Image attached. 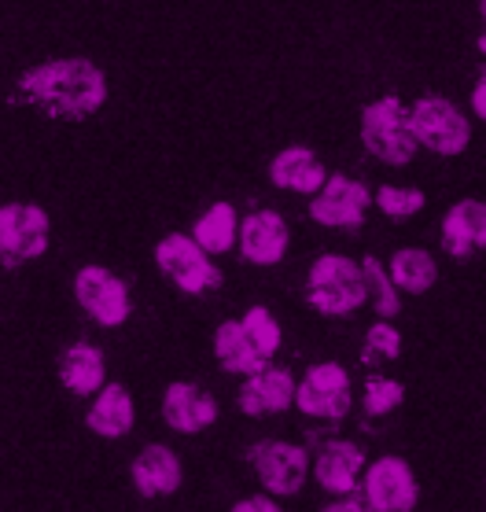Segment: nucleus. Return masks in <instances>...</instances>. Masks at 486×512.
Masks as SVG:
<instances>
[{
  "instance_id": "9",
  "label": "nucleus",
  "mask_w": 486,
  "mask_h": 512,
  "mask_svg": "<svg viewBox=\"0 0 486 512\" xmlns=\"http://www.w3.org/2000/svg\"><path fill=\"white\" fill-rule=\"evenodd\" d=\"M372 196L369 188L354 181L347 174H332L321 185V192H313L310 199V218L317 225H332V229H354L365 222Z\"/></svg>"
},
{
  "instance_id": "6",
  "label": "nucleus",
  "mask_w": 486,
  "mask_h": 512,
  "mask_svg": "<svg viewBox=\"0 0 486 512\" xmlns=\"http://www.w3.org/2000/svg\"><path fill=\"white\" fill-rule=\"evenodd\" d=\"M74 295H78L81 310L104 328L126 325V317L133 314L126 280H118L115 273L104 266L78 269V277H74Z\"/></svg>"
},
{
  "instance_id": "15",
  "label": "nucleus",
  "mask_w": 486,
  "mask_h": 512,
  "mask_svg": "<svg viewBox=\"0 0 486 512\" xmlns=\"http://www.w3.org/2000/svg\"><path fill=\"white\" fill-rule=\"evenodd\" d=\"M295 376L288 369H258V373L247 376V384L240 391V409L251 413V417H262V413H280L295 402Z\"/></svg>"
},
{
  "instance_id": "8",
  "label": "nucleus",
  "mask_w": 486,
  "mask_h": 512,
  "mask_svg": "<svg viewBox=\"0 0 486 512\" xmlns=\"http://www.w3.org/2000/svg\"><path fill=\"white\" fill-rule=\"evenodd\" d=\"M295 406L310 417L339 420L350 413V376L336 361H317L295 387Z\"/></svg>"
},
{
  "instance_id": "26",
  "label": "nucleus",
  "mask_w": 486,
  "mask_h": 512,
  "mask_svg": "<svg viewBox=\"0 0 486 512\" xmlns=\"http://www.w3.org/2000/svg\"><path fill=\"white\" fill-rule=\"evenodd\" d=\"M376 203H380V210L387 214V218H394V222H405V218H413V214L424 207V192H420V188L383 185L380 192H376Z\"/></svg>"
},
{
  "instance_id": "16",
  "label": "nucleus",
  "mask_w": 486,
  "mask_h": 512,
  "mask_svg": "<svg viewBox=\"0 0 486 512\" xmlns=\"http://www.w3.org/2000/svg\"><path fill=\"white\" fill-rule=\"evenodd\" d=\"M442 247L453 258H464L472 255L475 247H486V203H479V199L453 203L442 218Z\"/></svg>"
},
{
  "instance_id": "7",
  "label": "nucleus",
  "mask_w": 486,
  "mask_h": 512,
  "mask_svg": "<svg viewBox=\"0 0 486 512\" xmlns=\"http://www.w3.org/2000/svg\"><path fill=\"white\" fill-rule=\"evenodd\" d=\"M48 247V214L34 203H4L0 207V258L8 266L41 258Z\"/></svg>"
},
{
  "instance_id": "27",
  "label": "nucleus",
  "mask_w": 486,
  "mask_h": 512,
  "mask_svg": "<svg viewBox=\"0 0 486 512\" xmlns=\"http://www.w3.org/2000/svg\"><path fill=\"white\" fill-rule=\"evenodd\" d=\"M402 384L398 380H369L365 387V413L372 417H383V413H391L394 406H402Z\"/></svg>"
},
{
  "instance_id": "29",
  "label": "nucleus",
  "mask_w": 486,
  "mask_h": 512,
  "mask_svg": "<svg viewBox=\"0 0 486 512\" xmlns=\"http://www.w3.org/2000/svg\"><path fill=\"white\" fill-rule=\"evenodd\" d=\"M232 512H280V509L273 505V498H243L232 505Z\"/></svg>"
},
{
  "instance_id": "30",
  "label": "nucleus",
  "mask_w": 486,
  "mask_h": 512,
  "mask_svg": "<svg viewBox=\"0 0 486 512\" xmlns=\"http://www.w3.org/2000/svg\"><path fill=\"white\" fill-rule=\"evenodd\" d=\"M321 512H372L369 501L361 505V498H343V501H332V505H324Z\"/></svg>"
},
{
  "instance_id": "5",
  "label": "nucleus",
  "mask_w": 486,
  "mask_h": 512,
  "mask_svg": "<svg viewBox=\"0 0 486 512\" xmlns=\"http://www.w3.org/2000/svg\"><path fill=\"white\" fill-rule=\"evenodd\" d=\"M409 126H413L420 144L431 148L435 155H461L468 148V140H472L468 118L442 96H424L409 111Z\"/></svg>"
},
{
  "instance_id": "1",
  "label": "nucleus",
  "mask_w": 486,
  "mask_h": 512,
  "mask_svg": "<svg viewBox=\"0 0 486 512\" xmlns=\"http://www.w3.org/2000/svg\"><path fill=\"white\" fill-rule=\"evenodd\" d=\"M19 89L26 100H34L41 111L63 122L96 115L107 100V78L93 59H52L30 67L19 78Z\"/></svg>"
},
{
  "instance_id": "2",
  "label": "nucleus",
  "mask_w": 486,
  "mask_h": 512,
  "mask_svg": "<svg viewBox=\"0 0 486 512\" xmlns=\"http://www.w3.org/2000/svg\"><path fill=\"white\" fill-rule=\"evenodd\" d=\"M365 299H369L365 273H361V266L354 258L321 255L310 266V277H306V303H310L317 314H328V317L354 314Z\"/></svg>"
},
{
  "instance_id": "19",
  "label": "nucleus",
  "mask_w": 486,
  "mask_h": 512,
  "mask_svg": "<svg viewBox=\"0 0 486 512\" xmlns=\"http://www.w3.org/2000/svg\"><path fill=\"white\" fill-rule=\"evenodd\" d=\"M89 428L96 435H104V439H122L133 431V420H137V409H133V398H129L126 387L118 384H107L100 387V395H96L93 409H89Z\"/></svg>"
},
{
  "instance_id": "25",
  "label": "nucleus",
  "mask_w": 486,
  "mask_h": 512,
  "mask_svg": "<svg viewBox=\"0 0 486 512\" xmlns=\"http://www.w3.org/2000/svg\"><path fill=\"white\" fill-rule=\"evenodd\" d=\"M243 328H247L251 343H255L258 354H262L266 361L280 350V325H277V317L269 314L266 306H251V310L243 314Z\"/></svg>"
},
{
  "instance_id": "21",
  "label": "nucleus",
  "mask_w": 486,
  "mask_h": 512,
  "mask_svg": "<svg viewBox=\"0 0 486 512\" xmlns=\"http://www.w3.org/2000/svg\"><path fill=\"white\" fill-rule=\"evenodd\" d=\"M214 354H218L225 373L251 376V373H258V369H266V358H262L258 347L251 343L243 321H225V325L214 332Z\"/></svg>"
},
{
  "instance_id": "4",
  "label": "nucleus",
  "mask_w": 486,
  "mask_h": 512,
  "mask_svg": "<svg viewBox=\"0 0 486 512\" xmlns=\"http://www.w3.org/2000/svg\"><path fill=\"white\" fill-rule=\"evenodd\" d=\"M155 262H159V269L166 273V280L177 284L185 295H203V291L221 284V273L207 258V251L185 233H170L166 240H159Z\"/></svg>"
},
{
  "instance_id": "10",
  "label": "nucleus",
  "mask_w": 486,
  "mask_h": 512,
  "mask_svg": "<svg viewBox=\"0 0 486 512\" xmlns=\"http://www.w3.org/2000/svg\"><path fill=\"white\" fill-rule=\"evenodd\" d=\"M251 465H255L258 479L266 483L269 494L277 498H288V494H299L302 483H306V450L295 443H280V439H266L251 450Z\"/></svg>"
},
{
  "instance_id": "22",
  "label": "nucleus",
  "mask_w": 486,
  "mask_h": 512,
  "mask_svg": "<svg viewBox=\"0 0 486 512\" xmlns=\"http://www.w3.org/2000/svg\"><path fill=\"white\" fill-rule=\"evenodd\" d=\"M236 236H240V218H236V207L232 203H214V207L203 214L192 229V240H196L207 255H225L236 247Z\"/></svg>"
},
{
  "instance_id": "13",
  "label": "nucleus",
  "mask_w": 486,
  "mask_h": 512,
  "mask_svg": "<svg viewBox=\"0 0 486 512\" xmlns=\"http://www.w3.org/2000/svg\"><path fill=\"white\" fill-rule=\"evenodd\" d=\"M162 417L181 435H196L218 420V402L196 384H170L162 398Z\"/></svg>"
},
{
  "instance_id": "23",
  "label": "nucleus",
  "mask_w": 486,
  "mask_h": 512,
  "mask_svg": "<svg viewBox=\"0 0 486 512\" xmlns=\"http://www.w3.org/2000/svg\"><path fill=\"white\" fill-rule=\"evenodd\" d=\"M391 280L394 288L409 291V295H420V291H428L439 277V266H435V258L428 251H420V247H402L398 255L391 258Z\"/></svg>"
},
{
  "instance_id": "12",
  "label": "nucleus",
  "mask_w": 486,
  "mask_h": 512,
  "mask_svg": "<svg viewBox=\"0 0 486 512\" xmlns=\"http://www.w3.org/2000/svg\"><path fill=\"white\" fill-rule=\"evenodd\" d=\"M288 225L280 214L273 210H258L251 218H243L240 225V236H236V247H240V255L247 262H255V266H277L280 258L288 255Z\"/></svg>"
},
{
  "instance_id": "31",
  "label": "nucleus",
  "mask_w": 486,
  "mask_h": 512,
  "mask_svg": "<svg viewBox=\"0 0 486 512\" xmlns=\"http://www.w3.org/2000/svg\"><path fill=\"white\" fill-rule=\"evenodd\" d=\"M472 107H475V115L486 122V74L475 82V89H472Z\"/></svg>"
},
{
  "instance_id": "11",
  "label": "nucleus",
  "mask_w": 486,
  "mask_h": 512,
  "mask_svg": "<svg viewBox=\"0 0 486 512\" xmlns=\"http://www.w3.org/2000/svg\"><path fill=\"white\" fill-rule=\"evenodd\" d=\"M420 490L402 457H380L365 472V501L372 512H413Z\"/></svg>"
},
{
  "instance_id": "3",
  "label": "nucleus",
  "mask_w": 486,
  "mask_h": 512,
  "mask_svg": "<svg viewBox=\"0 0 486 512\" xmlns=\"http://www.w3.org/2000/svg\"><path fill=\"white\" fill-rule=\"evenodd\" d=\"M361 140L376 159L391 166H405L417 155L420 140L409 126L405 107L398 104V96H383L376 104H369L361 111Z\"/></svg>"
},
{
  "instance_id": "28",
  "label": "nucleus",
  "mask_w": 486,
  "mask_h": 512,
  "mask_svg": "<svg viewBox=\"0 0 486 512\" xmlns=\"http://www.w3.org/2000/svg\"><path fill=\"white\" fill-rule=\"evenodd\" d=\"M398 350H402V336H398L391 325L369 328V339H365V358H376V354H383V358H394Z\"/></svg>"
},
{
  "instance_id": "17",
  "label": "nucleus",
  "mask_w": 486,
  "mask_h": 512,
  "mask_svg": "<svg viewBox=\"0 0 486 512\" xmlns=\"http://www.w3.org/2000/svg\"><path fill=\"white\" fill-rule=\"evenodd\" d=\"M269 181L277 188H288V192H302V196H313L321 192V185L328 181V170L310 148H284V152L273 159L269 166Z\"/></svg>"
},
{
  "instance_id": "20",
  "label": "nucleus",
  "mask_w": 486,
  "mask_h": 512,
  "mask_svg": "<svg viewBox=\"0 0 486 512\" xmlns=\"http://www.w3.org/2000/svg\"><path fill=\"white\" fill-rule=\"evenodd\" d=\"M365 465V457L354 443H328L317 457V483L332 494H350L358 487V472Z\"/></svg>"
},
{
  "instance_id": "14",
  "label": "nucleus",
  "mask_w": 486,
  "mask_h": 512,
  "mask_svg": "<svg viewBox=\"0 0 486 512\" xmlns=\"http://www.w3.org/2000/svg\"><path fill=\"white\" fill-rule=\"evenodd\" d=\"M181 479H185V465H181V457L170 450V446H144L133 461V487L144 494V498H166V494H174L181 487Z\"/></svg>"
},
{
  "instance_id": "18",
  "label": "nucleus",
  "mask_w": 486,
  "mask_h": 512,
  "mask_svg": "<svg viewBox=\"0 0 486 512\" xmlns=\"http://www.w3.org/2000/svg\"><path fill=\"white\" fill-rule=\"evenodd\" d=\"M107 365L104 354L93 343H74L59 354V380L74 391V395H96L104 387Z\"/></svg>"
},
{
  "instance_id": "33",
  "label": "nucleus",
  "mask_w": 486,
  "mask_h": 512,
  "mask_svg": "<svg viewBox=\"0 0 486 512\" xmlns=\"http://www.w3.org/2000/svg\"><path fill=\"white\" fill-rule=\"evenodd\" d=\"M479 12H483V19H486V0H479Z\"/></svg>"
},
{
  "instance_id": "32",
  "label": "nucleus",
  "mask_w": 486,
  "mask_h": 512,
  "mask_svg": "<svg viewBox=\"0 0 486 512\" xmlns=\"http://www.w3.org/2000/svg\"><path fill=\"white\" fill-rule=\"evenodd\" d=\"M479 52H483V56H486V34L479 37Z\"/></svg>"
},
{
  "instance_id": "24",
  "label": "nucleus",
  "mask_w": 486,
  "mask_h": 512,
  "mask_svg": "<svg viewBox=\"0 0 486 512\" xmlns=\"http://www.w3.org/2000/svg\"><path fill=\"white\" fill-rule=\"evenodd\" d=\"M361 273H365V288H369L372 295V306H376V314L380 317H394L398 310H402V299H398V288H394L391 273H387V266H383L380 258H365L361 262Z\"/></svg>"
}]
</instances>
